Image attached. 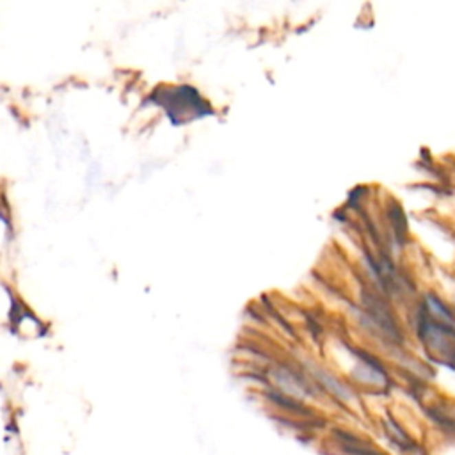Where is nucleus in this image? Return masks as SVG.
Returning a JSON list of instances; mask_svg holds the SVG:
<instances>
[{"instance_id":"obj_1","label":"nucleus","mask_w":455,"mask_h":455,"mask_svg":"<svg viewBox=\"0 0 455 455\" xmlns=\"http://www.w3.org/2000/svg\"><path fill=\"white\" fill-rule=\"evenodd\" d=\"M429 306H430V309H432L434 313L438 315V317H441L443 320H445V322H454V320H452V317L450 315L447 313V309L443 308L441 304H439L438 301H434V299H429Z\"/></svg>"}]
</instances>
